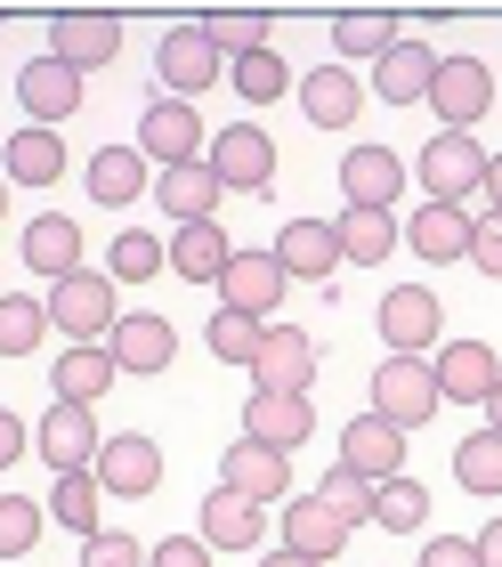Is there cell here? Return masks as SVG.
I'll return each instance as SVG.
<instances>
[{
	"instance_id": "cell-1",
	"label": "cell",
	"mask_w": 502,
	"mask_h": 567,
	"mask_svg": "<svg viewBox=\"0 0 502 567\" xmlns=\"http://www.w3.org/2000/svg\"><path fill=\"white\" fill-rule=\"evenodd\" d=\"M486 163L494 154L479 146V131H438L430 146H421V163H413V178H421V195L430 203H479V187H486Z\"/></svg>"
},
{
	"instance_id": "cell-2",
	"label": "cell",
	"mask_w": 502,
	"mask_h": 567,
	"mask_svg": "<svg viewBox=\"0 0 502 567\" xmlns=\"http://www.w3.org/2000/svg\"><path fill=\"white\" fill-rule=\"evenodd\" d=\"M438 357H381V373H373V414L381 422H398V430H421V422H438Z\"/></svg>"
},
{
	"instance_id": "cell-3",
	"label": "cell",
	"mask_w": 502,
	"mask_h": 567,
	"mask_svg": "<svg viewBox=\"0 0 502 567\" xmlns=\"http://www.w3.org/2000/svg\"><path fill=\"white\" fill-rule=\"evenodd\" d=\"M154 73H163V97H195L211 82H227V58H219V41H211V24H171L163 41H154Z\"/></svg>"
},
{
	"instance_id": "cell-4",
	"label": "cell",
	"mask_w": 502,
	"mask_h": 567,
	"mask_svg": "<svg viewBox=\"0 0 502 567\" xmlns=\"http://www.w3.org/2000/svg\"><path fill=\"white\" fill-rule=\"evenodd\" d=\"M114 324H122V308H114V276L105 268H82V276L49 284V332H65V341H105Z\"/></svg>"
},
{
	"instance_id": "cell-5",
	"label": "cell",
	"mask_w": 502,
	"mask_h": 567,
	"mask_svg": "<svg viewBox=\"0 0 502 567\" xmlns=\"http://www.w3.org/2000/svg\"><path fill=\"white\" fill-rule=\"evenodd\" d=\"M373 332L389 341V357H421V349H445L438 332H445V300L430 292V284H389L381 292V317Z\"/></svg>"
},
{
	"instance_id": "cell-6",
	"label": "cell",
	"mask_w": 502,
	"mask_h": 567,
	"mask_svg": "<svg viewBox=\"0 0 502 567\" xmlns=\"http://www.w3.org/2000/svg\"><path fill=\"white\" fill-rule=\"evenodd\" d=\"M139 154H146L154 171L203 163V154H211V131H203V114L187 106V97H154V106L139 114Z\"/></svg>"
},
{
	"instance_id": "cell-7",
	"label": "cell",
	"mask_w": 502,
	"mask_h": 567,
	"mask_svg": "<svg viewBox=\"0 0 502 567\" xmlns=\"http://www.w3.org/2000/svg\"><path fill=\"white\" fill-rule=\"evenodd\" d=\"M203 163H211V178H219L227 195H268V187H276V138L259 131V122H235V131H219Z\"/></svg>"
},
{
	"instance_id": "cell-8",
	"label": "cell",
	"mask_w": 502,
	"mask_h": 567,
	"mask_svg": "<svg viewBox=\"0 0 502 567\" xmlns=\"http://www.w3.org/2000/svg\"><path fill=\"white\" fill-rule=\"evenodd\" d=\"M252 381L268 398H308L316 390V341H308V324H268V332H259Z\"/></svg>"
},
{
	"instance_id": "cell-9",
	"label": "cell",
	"mask_w": 502,
	"mask_h": 567,
	"mask_svg": "<svg viewBox=\"0 0 502 567\" xmlns=\"http://www.w3.org/2000/svg\"><path fill=\"white\" fill-rule=\"evenodd\" d=\"M90 471H98V486H105L114 503H139V495H154V486H163V446H154L146 430H114V437L98 446Z\"/></svg>"
},
{
	"instance_id": "cell-10",
	"label": "cell",
	"mask_w": 502,
	"mask_h": 567,
	"mask_svg": "<svg viewBox=\"0 0 502 567\" xmlns=\"http://www.w3.org/2000/svg\"><path fill=\"white\" fill-rule=\"evenodd\" d=\"M98 446H105V437H98V414H90V405H65V398H49V414L33 422V454L49 462V471H90V462H98Z\"/></svg>"
},
{
	"instance_id": "cell-11",
	"label": "cell",
	"mask_w": 502,
	"mask_h": 567,
	"mask_svg": "<svg viewBox=\"0 0 502 567\" xmlns=\"http://www.w3.org/2000/svg\"><path fill=\"white\" fill-rule=\"evenodd\" d=\"M284 292H293V276H284L276 251H235L227 276H219V308H244V317H259V324H276Z\"/></svg>"
},
{
	"instance_id": "cell-12",
	"label": "cell",
	"mask_w": 502,
	"mask_h": 567,
	"mask_svg": "<svg viewBox=\"0 0 502 567\" xmlns=\"http://www.w3.org/2000/svg\"><path fill=\"white\" fill-rule=\"evenodd\" d=\"M406 178H413V171H406L381 138H365V146L340 154V203H357V212H389V203L406 195Z\"/></svg>"
},
{
	"instance_id": "cell-13",
	"label": "cell",
	"mask_w": 502,
	"mask_h": 567,
	"mask_svg": "<svg viewBox=\"0 0 502 567\" xmlns=\"http://www.w3.org/2000/svg\"><path fill=\"white\" fill-rule=\"evenodd\" d=\"M219 486H235L244 503H293V462H284L276 446H259V437H235V446L219 454Z\"/></svg>"
},
{
	"instance_id": "cell-14",
	"label": "cell",
	"mask_w": 502,
	"mask_h": 567,
	"mask_svg": "<svg viewBox=\"0 0 502 567\" xmlns=\"http://www.w3.org/2000/svg\"><path fill=\"white\" fill-rule=\"evenodd\" d=\"M430 106H438V131H479L494 106V73L479 58H445L430 82Z\"/></svg>"
},
{
	"instance_id": "cell-15",
	"label": "cell",
	"mask_w": 502,
	"mask_h": 567,
	"mask_svg": "<svg viewBox=\"0 0 502 567\" xmlns=\"http://www.w3.org/2000/svg\"><path fill=\"white\" fill-rule=\"evenodd\" d=\"M17 97H24V122H33V131H58V122L82 114V73L65 58H33L17 73Z\"/></svg>"
},
{
	"instance_id": "cell-16",
	"label": "cell",
	"mask_w": 502,
	"mask_h": 567,
	"mask_svg": "<svg viewBox=\"0 0 502 567\" xmlns=\"http://www.w3.org/2000/svg\"><path fill=\"white\" fill-rule=\"evenodd\" d=\"M268 251L284 260L293 284H332V268H349V260H340V227L332 219H284Z\"/></svg>"
},
{
	"instance_id": "cell-17",
	"label": "cell",
	"mask_w": 502,
	"mask_h": 567,
	"mask_svg": "<svg viewBox=\"0 0 502 567\" xmlns=\"http://www.w3.org/2000/svg\"><path fill=\"white\" fill-rule=\"evenodd\" d=\"M340 462H349L357 478H373V486H389V478H406V430L398 422H381L373 405L340 430Z\"/></svg>"
},
{
	"instance_id": "cell-18",
	"label": "cell",
	"mask_w": 502,
	"mask_h": 567,
	"mask_svg": "<svg viewBox=\"0 0 502 567\" xmlns=\"http://www.w3.org/2000/svg\"><path fill=\"white\" fill-rule=\"evenodd\" d=\"M195 535L211 551H259V544H268V511L244 503L235 486H211L203 511H195Z\"/></svg>"
},
{
	"instance_id": "cell-19",
	"label": "cell",
	"mask_w": 502,
	"mask_h": 567,
	"mask_svg": "<svg viewBox=\"0 0 502 567\" xmlns=\"http://www.w3.org/2000/svg\"><path fill=\"white\" fill-rule=\"evenodd\" d=\"M105 357L130 373V381H154V373H171V357H178V332L163 324V317H122L114 332H105Z\"/></svg>"
},
{
	"instance_id": "cell-20",
	"label": "cell",
	"mask_w": 502,
	"mask_h": 567,
	"mask_svg": "<svg viewBox=\"0 0 502 567\" xmlns=\"http://www.w3.org/2000/svg\"><path fill=\"white\" fill-rule=\"evenodd\" d=\"M276 527H284V551H300V559H340V544H349V519H340V511H325V503H316V486H308V495H293V503H284L276 511Z\"/></svg>"
},
{
	"instance_id": "cell-21",
	"label": "cell",
	"mask_w": 502,
	"mask_h": 567,
	"mask_svg": "<svg viewBox=\"0 0 502 567\" xmlns=\"http://www.w3.org/2000/svg\"><path fill=\"white\" fill-rule=\"evenodd\" d=\"M90 203H154V163L139 154V138H114L90 154Z\"/></svg>"
},
{
	"instance_id": "cell-22",
	"label": "cell",
	"mask_w": 502,
	"mask_h": 567,
	"mask_svg": "<svg viewBox=\"0 0 502 567\" xmlns=\"http://www.w3.org/2000/svg\"><path fill=\"white\" fill-rule=\"evenodd\" d=\"M470 236H479V212H462V203H421V212L406 219V244H413L430 268L470 260Z\"/></svg>"
},
{
	"instance_id": "cell-23",
	"label": "cell",
	"mask_w": 502,
	"mask_h": 567,
	"mask_svg": "<svg viewBox=\"0 0 502 567\" xmlns=\"http://www.w3.org/2000/svg\"><path fill=\"white\" fill-rule=\"evenodd\" d=\"M49 58H65L73 73H98V65H114V58H122V24H114V17L73 9V17L49 24Z\"/></svg>"
},
{
	"instance_id": "cell-24",
	"label": "cell",
	"mask_w": 502,
	"mask_h": 567,
	"mask_svg": "<svg viewBox=\"0 0 502 567\" xmlns=\"http://www.w3.org/2000/svg\"><path fill=\"white\" fill-rule=\"evenodd\" d=\"M438 49L430 41H398V49H389V58L373 65V97H389V106H430V82H438Z\"/></svg>"
},
{
	"instance_id": "cell-25",
	"label": "cell",
	"mask_w": 502,
	"mask_h": 567,
	"mask_svg": "<svg viewBox=\"0 0 502 567\" xmlns=\"http://www.w3.org/2000/svg\"><path fill=\"white\" fill-rule=\"evenodd\" d=\"M114 357H105V341H65L58 365H49V390H58L65 405H98L105 390H114Z\"/></svg>"
},
{
	"instance_id": "cell-26",
	"label": "cell",
	"mask_w": 502,
	"mask_h": 567,
	"mask_svg": "<svg viewBox=\"0 0 502 567\" xmlns=\"http://www.w3.org/2000/svg\"><path fill=\"white\" fill-rule=\"evenodd\" d=\"M494 381H502V365H494L486 341H445L438 349V390H445V405H486Z\"/></svg>"
},
{
	"instance_id": "cell-27",
	"label": "cell",
	"mask_w": 502,
	"mask_h": 567,
	"mask_svg": "<svg viewBox=\"0 0 502 567\" xmlns=\"http://www.w3.org/2000/svg\"><path fill=\"white\" fill-rule=\"evenodd\" d=\"M244 437H259V446H276V454H293L316 437V398H268L259 390L244 405Z\"/></svg>"
},
{
	"instance_id": "cell-28",
	"label": "cell",
	"mask_w": 502,
	"mask_h": 567,
	"mask_svg": "<svg viewBox=\"0 0 502 567\" xmlns=\"http://www.w3.org/2000/svg\"><path fill=\"white\" fill-rule=\"evenodd\" d=\"M24 268H33V276H49V284L82 276V227H73L65 212L24 219Z\"/></svg>"
},
{
	"instance_id": "cell-29",
	"label": "cell",
	"mask_w": 502,
	"mask_h": 567,
	"mask_svg": "<svg viewBox=\"0 0 502 567\" xmlns=\"http://www.w3.org/2000/svg\"><path fill=\"white\" fill-rule=\"evenodd\" d=\"M293 97H300V114L316 122V131H349V122H357V106H365V82H357L349 65H316Z\"/></svg>"
},
{
	"instance_id": "cell-30",
	"label": "cell",
	"mask_w": 502,
	"mask_h": 567,
	"mask_svg": "<svg viewBox=\"0 0 502 567\" xmlns=\"http://www.w3.org/2000/svg\"><path fill=\"white\" fill-rule=\"evenodd\" d=\"M0 178H9V187H58L65 178V138L58 131H33V122H24V131L0 146Z\"/></svg>"
},
{
	"instance_id": "cell-31",
	"label": "cell",
	"mask_w": 502,
	"mask_h": 567,
	"mask_svg": "<svg viewBox=\"0 0 502 567\" xmlns=\"http://www.w3.org/2000/svg\"><path fill=\"white\" fill-rule=\"evenodd\" d=\"M219 178H211V163H178V171H154V203L171 212V227H195L219 212Z\"/></svg>"
},
{
	"instance_id": "cell-32",
	"label": "cell",
	"mask_w": 502,
	"mask_h": 567,
	"mask_svg": "<svg viewBox=\"0 0 502 567\" xmlns=\"http://www.w3.org/2000/svg\"><path fill=\"white\" fill-rule=\"evenodd\" d=\"M227 260H235V244H227L219 219H195V227H178V236H171V276L178 284H219Z\"/></svg>"
},
{
	"instance_id": "cell-33",
	"label": "cell",
	"mask_w": 502,
	"mask_h": 567,
	"mask_svg": "<svg viewBox=\"0 0 502 567\" xmlns=\"http://www.w3.org/2000/svg\"><path fill=\"white\" fill-rule=\"evenodd\" d=\"M340 260H349V268H381L389 260V251H398V219H389V212H357V203H340Z\"/></svg>"
},
{
	"instance_id": "cell-34",
	"label": "cell",
	"mask_w": 502,
	"mask_h": 567,
	"mask_svg": "<svg viewBox=\"0 0 502 567\" xmlns=\"http://www.w3.org/2000/svg\"><path fill=\"white\" fill-rule=\"evenodd\" d=\"M49 519L73 527V535L90 544L98 519H105V486H98V471H65V478H49Z\"/></svg>"
},
{
	"instance_id": "cell-35",
	"label": "cell",
	"mask_w": 502,
	"mask_h": 567,
	"mask_svg": "<svg viewBox=\"0 0 502 567\" xmlns=\"http://www.w3.org/2000/svg\"><path fill=\"white\" fill-rule=\"evenodd\" d=\"M105 276H114V284H154V276H171V244H163V236H146V227H122V236H114V260H105Z\"/></svg>"
},
{
	"instance_id": "cell-36",
	"label": "cell",
	"mask_w": 502,
	"mask_h": 567,
	"mask_svg": "<svg viewBox=\"0 0 502 567\" xmlns=\"http://www.w3.org/2000/svg\"><path fill=\"white\" fill-rule=\"evenodd\" d=\"M373 527H389V535H421V527H430V486H421V478H389V486H373Z\"/></svg>"
},
{
	"instance_id": "cell-37",
	"label": "cell",
	"mask_w": 502,
	"mask_h": 567,
	"mask_svg": "<svg viewBox=\"0 0 502 567\" xmlns=\"http://www.w3.org/2000/svg\"><path fill=\"white\" fill-rule=\"evenodd\" d=\"M227 82H235V97H252V106H276V97H293L300 82H293V65L276 58V49H259V58H235L227 65Z\"/></svg>"
},
{
	"instance_id": "cell-38",
	"label": "cell",
	"mask_w": 502,
	"mask_h": 567,
	"mask_svg": "<svg viewBox=\"0 0 502 567\" xmlns=\"http://www.w3.org/2000/svg\"><path fill=\"white\" fill-rule=\"evenodd\" d=\"M49 332V300L33 292H0V357H33Z\"/></svg>"
},
{
	"instance_id": "cell-39",
	"label": "cell",
	"mask_w": 502,
	"mask_h": 567,
	"mask_svg": "<svg viewBox=\"0 0 502 567\" xmlns=\"http://www.w3.org/2000/svg\"><path fill=\"white\" fill-rule=\"evenodd\" d=\"M454 478L470 495H502V430H470L454 446Z\"/></svg>"
},
{
	"instance_id": "cell-40",
	"label": "cell",
	"mask_w": 502,
	"mask_h": 567,
	"mask_svg": "<svg viewBox=\"0 0 502 567\" xmlns=\"http://www.w3.org/2000/svg\"><path fill=\"white\" fill-rule=\"evenodd\" d=\"M398 41H406L398 17H381V9H373V17H332V49H340V58H373V65H381Z\"/></svg>"
},
{
	"instance_id": "cell-41",
	"label": "cell",
	"mask_w": 502,
	"mask_h": 567,
	"mask_svg": "<svg viewBox=\"0 0 502 567\" xmlns=\"http://www.w3.org/2000/svg\"><path fill=\"white\" fill-rule=\"evenodd\" d=\"M316 503H325V511H340L349 527H373V478H357L349 462H332V471L316 478Z\"/></svg>"
},
{
	"instance_id": "cell-42",
	"label": "cell",
	"mask_w": 502,
	"mask_h": 567,
	"mask_svg": "<svg viewBox=\"0 0 502 567\" xmlns=\"http://www.w3.org/2000/svg\"><path fill=\"white\" fill-rule=\"evenodd\" d=\"M259 332H268L259 317H244V308H219V317L203 324V341H211V357H219V365H252V357H259Z\"/></svg>"
},
{
	"instance_id": "cell-43",
	"label": "cell",
	"mask_w": 502,
	"mask_h": 567,
	"mask_svg": "<svg viewBox=\"0 0 502 567\" xmlns=\"http://www.w3.org/2000/svg\"><path fill=\"white\" fill-rule=\"evenodd\" d=\"M41 527H49V511L33 495H0V559H24L41 544Z\"/></svg>"
},
{
	"instance_id": "cell-44",
	"label": "cell",
	"mask_w": 502,
	"mask_h": 567,
	"mask_svg": "<svg viewBox=\"0 0 502 567\" xmlns=\"http://www.w3.org/2000/svg\"><path fill=\"white\" fill-rule=\"evenodd\" d=\"M211 41H219V58L235 65V58H259V49H268V17H211Z\"/></svg>"
},
{
	"instance_id": "cell-45",
	"label": "cell",
	"mask_w": 502,
	"mask_h": 567,
	"mask_svg": "<svg viewBox=\"0 0 502 567\" xmlns=\"http://www.w3.org/2000/svg\"><path fill=\"white\" fill-rule=\"evenodd\" d=\"M82 567H146V544H139V535H122V527H98L82 544Z\"/></svg>"
},
{
	"instance_id": "cell-46",
	"label": "cell",
	"mask_w": 502,
	"mask_h": 567,
	"mask_svg": "<svg viewBox=\"0 0 502 567\" xmlns=\"http://www.w3.org/2000/svg\"><path fill=\"white\" fill-rule=\"evenodd\" d=\"M470 268L502 284V212H479V236H470Z\"/></svg>"
},
{
	"instance_id": "cell-47",
	"label": "cell",
	"mask_w": 502,
	"mask_h": 567,
	"mask_svg": "<svg viewBox=\"0 0 502 567\" xmlns=\"http://www.w3.org/2000/svg\"><path fill=\"white\" fill-rule=\"evenodd\" d=\"M421 567H479V544H470V535H430V544H421Z\"/></svg>"
},
{
	"instance_id": "cell-48",
	"label": "cell",
	"mask_w": 502,
	"mask_h": 567,
	"mask_svg": "<svg viewBox=\"0 0 502 567\" xmlns=\"http://www.w3.org/2000/svg\"><path fill=\"white\" fill-rule=\"evenodd\" d=\"M146 567H211V544L203 535H171V544H154Z\"/></svg>"
},
{
	"instance_id": "cell-49",
	"label": "cell",
	"mask_w": 502,
	"mask_h": 567,
	"mask_svg": "<svg viewBox=\"0 0 502 567\" xmlns=\"http://www.w3.org/2000/svg\"><path fill=\"white\" fill-rule=\"evenodd\" d=\"M24 454H33V430H24V422L9 414V405H0V471H17Z\"/></svg>"
},
{
	"instance_id": "cell-50",
	"label": "cell",
	"mask_w": 502,
	"mask_h": 567,
	"mask_svg": "<svg viewBox=\"0 0 502 567\" xmlns=\"http://www.w3.org/2000/svg\"><path fill=\"white\" fill-rule=\"evenodd\" d=\"M470 544H479V567H502V519H486Z\"/></svg>"
},
{
	"instance_id": "cell-51",
	"label": "cell",
	"mask_w": 502,
	"mask_h": 567,
	"mask_svg": "<svg viewBox=\"0 0 502 567\" xmlns=\"http://www.w3.org/2000/svg\"><path fill=\"white\" fill-rule=\"evenodd\" d=\"M479 203H486V212H502V154L486 163V187H479Z\"/></svg>"
},
{
	"instance_id": "cell-52",
	"label": "cell",
	"mask_w": 502,
	"mask_h": 567,
	"mask_svg": "<svg viewBox=\"0 0 502 567\" xmlns=\"http://www.w3.org/2000/svg\"><path fill=\"white\" fill-rule=\"evenodd\" d=\"M259 567H325V559H300V551H284V544H276V551L259 559Z\"/></svg>"
},
{
	"instance_id": "cell-53",
	"label": "cell",
	"mask_w": 502,
	"mask_h": 567,
	"mask_svg": "<svg viewBox=\"0 0 502 567\" xmlns=\"http://www.w3.org/2000/svg\"><path fill=\"white\" fill-rule=\"evenodd\" d=\"M486 430H502V381H494V398H486Z\"/></svg>"
},
{
	"instance_id": "cell-54",
	"label": "cell",
	"mask_w": 502,
	"mask_h": 567,
	"mask_svg": "<svg viewBox=\"0 0 502 567\" xmlns=\"http://www.w3.org/2000/svg\"><path fill=\"white\" fill-rule=\"evenodd\" d=\"M0 219H9V178H0Z\"/></svg>"
}]
</instances>
